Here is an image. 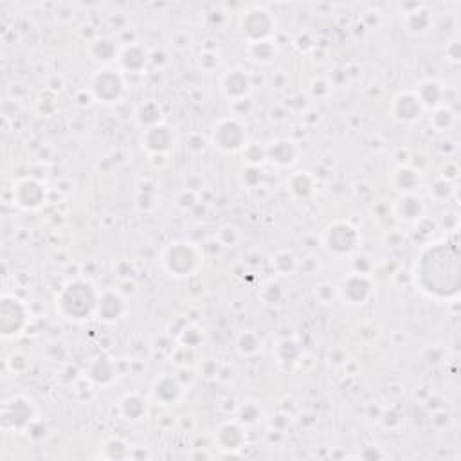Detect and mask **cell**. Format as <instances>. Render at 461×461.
<instances>
[{
	"instance_id": "obj_1",
	"label": "cell",
	"mask_w": 461,
	"mask_h": 461,
	"mask_svg": "<svg viewBox=\"0 0 461 461\" xmlns=\"http://www.w3.org/2000/svg\"><path fill=\"white\" fill-rule=\"evenodd\" d=\"M452 261H458L456 252H452V256H449L445 245H436L422 254L418 276L424 290L434 296H447L449 292H456L458 283L449 280V263Z\"/></svg>"
},
{
	"instance_id": "obj_2",
	"label": "cell",
	"mask_w": 461,
	"mask_h": 461,
	"mask_svg": "<svg viewBox=\"0 0 461 461\" xmlns=\"http://www.w3.org/2000/svg\"><path fill=\"white\" fill-rule=\"evenodd\" d=\"M96 299H94V290L89 283H76L69 285L65 292L61 294L60 307L65 316L70 319H83L92 312Z\"/></svg>"
},
{
	"instance_id": "obj_3",
	"label": "cell",
	"mask_w": 461,
	"mask_h": 461,
	"mask_svg": "<svg viewBox=\"0 0 461 461\" xmlns=\"http://www.w3.org/2000/svg\"><path fill=\"white\" fill-rule=\"evenodd\" d=\"M25 325V308L19 299L6 296L0 307V328L4 336H14Z\"/></svg>"
},
{
	"instance_id": "obj_4",
	"label": "cell",
	"mask_w": 461,
	"mask_h": 461,
	"mask_svg": "<svg viewBox=\"0 0 461 461\" xmlns=\"http://www.w3.org/2000/svg\"><path fill=\"white\" fill-rule=\"evenodd\" d=\"M196 252L189 247V243H175L166 254V265L178 276L189 274L196 267Z\"/></svg>"
},
{
	"instance_id": "obj_5",
	"label": "cell",
	"mask_w": 461,
	"mask_h": 461,
	"mask_svg": "<svg viewBox=\"0 0 461 461\" xmlns=\"http://www.w3.org/2000/svg\"><path fill=\"white\" fill-rule=\"evenodd\" d=\"M94 92L103 101H114L121 96L123 83L121 78L114 72V70H99L96 78H94Z\"/></svg>"
},
{
	"instance_id": "obj_6",
	"label": "cell",
	"mask_w": 461,
	"mask_h": 461,
	"mask_svg": "<svg viewBox=\"0 0 461 461\" xmlns=\"http://www.w3.org/2000/svg\"><path fill=\"white\" fill-rule=\"evenodd\" d=\"M357 233L346 224H336L328 231V247L337 254H346L355 247Z\"/></svg>"
},
{
	"instance_id": "obj_7",
	"label": "cell",
	"mask_w": 461,
	"mask_h": 461,
	"mask_svg": "<svg viewBox=\"0 0 461 461\" xmlns=\"http://www.w3.org/2000/svg\"><path fill=\"white\" fill-rule=\"evenodd\" d=\"M214 143L222 150H238L243 143L242 126L236 121H222L214 130Z\"/></svg>"
},
{
	"instance_id": "obj_8",
	"label": "cell",
	"mask_w": 461,
	"mask_h": 461,
	"mask_svg": "<svg viewBox=\"0 0 461 461\" xmlns=\"http://www.w3.org/2000/svg\"><path fill=\"white\" fill-rule=\"evenodd\" d=\"M17 201L23 207H38L43 201L42 186L34 181H23L17 186Z\"/></svg>"
},
{
	"instance_id": "obj_9",
	"label": "cell",
	"mask_w": 461,
	"mask_h": 461,
	"mask_svg": "<svg viewBox=\"0 0 461 461\" xmlns=\"http://www.w3.org/2000/svg\"><path fill=\"white\" fill-rule=\"evenodd\" d=\"M247 19L254 20V23L243 20V33H247L254 40H260V38L267 37L270 33L272 23H270L269 14L265 11H252V13L247 14Z\"/></svg>"
},
{
	"instance_id": "obj_10",
	"label": "cell",
	"mask_w": 461,
	"mask_h": 461,
	"mask_svg": "<svg viewBox=\"0 0 461 461\" xmlns=\"http://www.w3.org/2000/svg\"><path fill=\"white\" fill-rule=\"evenodd\" d=\"M342 294L349 303H362L369 294V283L364 276H351L342 285Z\"/></svg>"
},
{
	"instance_id": "obj_11",
	"label": "cell",
	"mask_w": 461,
	"mask_h": 461,
	"mask_svg": "<svg viewBox=\"0 0 461 461\" xmlns=\"http://www.w3.org/2000/svg\"><path fill=\"white\" fill-rule=\"evenodd\" d=\"M13 416H17V418L13 420L11 427H22V425H25L28 422H31V409H29L28 404L23 400H20V398H17V400L13 402H6L2 422L6 424V422H10Z\"/></svg>"
},
{
	"instance_id": "obj_12",
	"label": "cell",
	"mask_w": 461,
	"mask_h": 461,
	"mask_svg": "<svg viewBox=\"0 0 461 461\" xmlns=\"http://www.w3.org/2000/svg\"><path fill=\"white\" fill-rule=\"evenodd\" d=\"M225 92L233 98H242L249 90V78L243 70H231L224 81Z\"/></svg>"
},
{
	"instance_id": "obj_13",
	"label": "cell",
	"mask_w": 461,
	"mask_h": 461,
	"mask_svg": "<svg viewBox=\"0 0 461 461\" xmlns=\"http://www.w3.org/2000/svg\"><path fill=\"white\" fill-rule=\"evenodd\" d=\"M172 145V134L166 126H154L146 134V148L152 152H164Z\"/></svg>"
},
{
	"instance_id": "obj_14",
	"label": "cell",
	"mask_w": 461,
	"mask_h": 461,
	"mask_svg": "<svg viewBox=\"0 0 461 461\" xmlns=\"http://www.w3.org/2000/svg\"><path fill=\"white\" fill-rule=\"evenodd\" d=\"M395 114L398 119H404V121H413L416 119L420 114V103L418 99L413 98V96H400L395 103Z\"/></svg>"
},
{
	"instance_id": "obj_15",
	"label": "cell",
	"mask_w": 461,
	"mask_h": 461,
	"mask_svg": "<svg viewBox=\"0 0 461 461\" xmlns=\"http://www.w3.org/2000/svg\"><path fill=\"white\" fill-rule=\"evenodd\" d=\"M181 395V386L175 378L172 377H164L161 382L155 386V398L164 404H170V402H175Z\"/></svg>"
},
{
	"instance_id": "obj_16",
	"label": "cell",
	"mask_w": 461,
	"mask_h": 461,
	"mask_svg": "<svg viewBox=\"0 0 461 461\" xmlns=\"http://www.w3.org/2000/svg\"><path fill=\"white\" fill-rule=\"evenodd\" d=\"M218 440L222 449H227V451H234V449H240V445L243 443V434L242 431L233 424H227L218 431Z\"/></svg>"
},
{
	"instance_id": "obj_17",
	"label": "cell",
	"mask_w": 461,
	"mask_h": 461,
	"mask_svg": "<svg viewBox=\"0 0 461 461\" xmlns=\"http://www.w3.org/2000/svg\"><path fill=\"white\" fill-rule=\"evenodd\" d=\"M121 299L117 298L116 294H107L105 298L99 301V316H103V319H116L119 314H121Z\"/></svg>"
},
{
	"instance_id": "obj_18",
	"label": "cell",
	"mask_w": 461,
	"mask_h": 461,
	"mask_svg": "<svg viewBox=\"0 0 461 461\" xmlns=\"http://www.w3.org/2000/svg\"><path fill=\"white\" fill-rule=\"evenodd\" d=\"M294 157H296V150L290 143L287 141H280V143H276L272 148H270V158L276 161L278 164H289L292 163Z\"/></svg>"
},
{
	"instance_id": "obj_19",
	"label": "cell",
	"mask_w": 461,
	"mask_h": 461,
	"mask_svg": "<svg viewBox=\"0 0 461 461\" xmlns=\"http://www.w3.org/2000/svg\"><path fill=\"white\" fill-rule=\"evenodd\" d=\"M146 54L137 47H130L126 49L125 54H123V67L128 70H139L141 67L145 65Z\"/></svg>"
},
{
	"instance_id": "obj_20",
	"label": "cell",
	"mask_w": 461,
	"mask_h": 461,
	"mask_svg": "<svg viewBox=\"0 0 461 461\" xmlns=\"http://www.w3.org/2000/svg\"><path fill=\"white\" fill-rule=\"evenodd\" d=\"M290 187H292V192L298 196H307L308 193H310L312 184H310L307 175H301V173H299V175L292 177V181H290Z\"/></svg>"
}]
</instances>
